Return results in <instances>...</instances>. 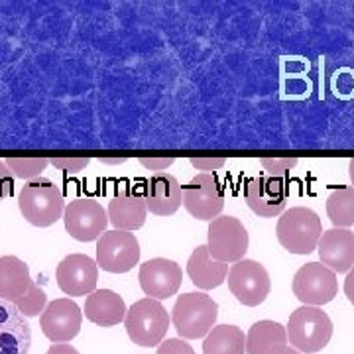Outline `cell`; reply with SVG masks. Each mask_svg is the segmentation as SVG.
<instances>
[{
  "label": "cell",
  "instance_id": "cell-1",
  "mask_svg": "<svg viewBox=\"0 0 354 354\" xmlns=\"http://www.w3.org/2000/svg\"><path fill=\"white\" fill-rule=\"evenodd\" d=\"M20 213L30 225L39 228L51 227L64 218L65 199L62 189L48 179L38 177L28 181L18 193Z\"/></svg>",
  "mask_w": 354,
  "mask_h": 354
},
{
  "label": "cell",
  "instance_id": "cell-2",
  "mask_svg": "<svg viewBox=\"0 0 354 354\" xmlns=\"http://www.w3.org/2000/svg\"><path fill=\"white\" fill-rule=\"evenodd\" d=\"M218 304L207 293H183L171 309V321L181 339H203L216 323Z\"/></svg>",
  "mask_w": 354,
  "mask_h": 354
},
{
  "label": "cell",
  "instance_id": "cell-3",
  "mask_svg": "<svg viewBox=\"0 0 354 354\" xmlns=\"http://www.w3.org/2000/svg\"><path fill=\"white\" fill-rule=\"evenodd\" d=\"M323 223L321 216L317 215L309 207H291L279 216L278 234L279 244L291 254H311L317 248V244L323 236Z\"/></svg>",
  "mask_w": 354,
  "mask_h": 354
},
{
  "label": "cell",
  "instance_id": "cell-4",
  "mask_svg": "<svg viewBox=\"0 0 354 354\" xmlns=\"http://www.w3.org/2000/svg\"><path fill=\"white\" fill-rule=\"evenodd\" d=\"M286 330L288 341L295 351L301 354H315L329 344L333 337V323L323 309L304 305L291 313Z\"/></svg>",
  "mask_w": 354,
  "mask_h": 354
},
{
  "label": "cell",
  "instance_id": "cell-5",
  "mask_svg": "<svg viewBox=\"0 0 354 354\" xmlns=\"http://www.w3.org/2000/svg\"><path fill=\"white\" fill-rule=\"evenodd\" d=\"M124 327H127L130 341L134 344L152 348L164 342L167 329H169V315L162 301L144 297L127 311Z\"/></svg>",
  "mask_w": 354,
  "mask_h": 354
},
{
  "label": "cell",
  "instance_id": "cell-6",
  "mask_svg": "<svg viewBox=\"0 0 354 354\" xmlns=\"http://www.w3.org/2000/svg\"><path fill=\"white\" fill-rule=\"evenodd\" d=\"M250 236L236 216H216L209 223L207 248L209 254L225 264H236L248 252Z\"/></svg>",
  "mask_w": 354,
  "mask_h": 354
},
{
  "label": "cell",
  "instance_id": "cell-7",
  "mask_svg": "<svg viewBox=\"0 0 354 354\" xmlns=\"http://www.w3.org/2000/svg\"><path fill=\"white\" fill-rule=\"evenodd\" d=\"M228 290L246 307L264 304L270 295L272 281L264 266L250 258H242L228 270Z\"/></svg>",
  "mask_w": 354,
  "mask_h": 354
},
{
  "label": "cell",
  "instance_id": "cell-8",
  "mask_svg": "<svg viewBox=\"0 0 354 354\" xmlns=\"http://www.w3.org/2000/svg\"><path fill=\"white\" fill-rule=\"evenodd\" d=\"M339 291L337 274L321 262L304 264L293 276V295L309 307L330 304Z\"/></svg>",
  "mask_w": 354,
  "mask_h": 354
},
{
  "label": "cell",
  "instance_id": "cell-9",
  "mask_svg": "<svg viewBox=\"0 0 354 354\" xmlns=\"http://www.w3.org/2000/svg\"><path fill=\"white\" fill-rule=\"evenodd\" d=\"M140 262L138 239L127 230H106L97 241V264L104 272L124 274Z\"/></svg>",
  "mask_w": 354,
  "mask_h": 354
},
{
  "label": "cell",
  "instance_id": "cell-10",
  "mask_svg": "<svg viewBox=\"0 0 354 354\" xmlns=\"http://www.w3.org/2000/svg\"><path fill=\"white\" fill-rule=\"evenodd\" d=\"M64 223L75 241H99L109 227V213L95 199H75L65 207Z\"/></svg>",
  "mask_w": 354,
  "mask_h": 354
},
{
  "label": "cell",
  "instance_id": "cell-11",
  "mask_svg": "<svg viewBox=\"0 0 354 354\" xmlns=\"http://www.w3.org/2000/svg\"><path fill=\"white\" fill-rule=\"evenodd\" d=\"M183 207L199 221H215L225 207L221 181L211 174H199L183 187Z\"/></svg>",
  "mask_w": 354,
  "mask_h": 354
},
{
  "label": "cell",
  "instance_id": "cell-12",
  "mask_svg": "<svg viewBox=\"0 0 354 354\" xmlns=\"http://www.w3.org/2000/svg\"><path fill=\"white\" fill-rule=\"evenodd\" d=\"M55 278L65 295H91L93 291H97L99 264L87 254H69L57 264Z\"/></svg>",
  "mask_w": 354,
  "mask_h": 354
},
{
  "label": "cell",
  "instance_id": "cell-13",
  "mask_svg": "<svg viewBox=\"0 0 354 354\" xmlns=\"http://www.w3.org/2000/svg\"><path fill=\"white\" fill-rule=\"evenodd\" d=\"M138 279L140 288L148 297L162 301L179 291L181 281H183V272H181V266L174 260L152 258L140 266Z\"/></svg>",
  "mask_w": 354,
  "mask_h": 354
},
{
  "label": "cell",
  "instance_id": "cell-14",
  "mask_svg": "<svg viewBox=\"0 0 354 354\" xmlns=\"http://www.w3.org/2000/svg\"><path fill=\"white\" fill-rule=\"evenodd\" d=\"M81 323L83 311L69 297H62L48 304L46 311L39 317L44 335L53 342H69L75 339L81 330Z\"/></svg>",
  "mask_w": 354,
  "mask_h": 354
},
{
  "label": "cell",
  "instance_id": "cell-15",
  "mask_svg": "<svg viewBox=\"0 0 354 354\" xmlns=\"http://www.w3.org/2000/svg\"><path fill=\"white\" fill-rule=\"evenodd\" d=\"M244 201L254 215L274 218L281 215L286 209L288 189L274 177H252L244 187Z\"/></svg>",
  "mask_w": 354,
  "mask_h": 354
},
{
  "label": "cell",
  "instance_id": "cell-16",
  "mask_svg": "<svg viewBox=\"0 0 354 354\" xmlns=\"http://www.w3.org/2000/svg\"><path fill=\"white\" fill-rule=\"evenodd\" d=\"M142 193L152 215L171 216L183 205V187L171 174H158L146 179Z\"/></svg>",
  "mask_w": 354,
  "mask_h": 354
},
{
  "label": "cell",
  "instance_id": "cell-17",
  "mask_svg": "<svg viewBox=\"0 0 354 354\" xmlns=\"http://www.w3.org/2000/svg\"><path fill=\"white\" fill-rule=\"evenodd\" d=\"M321 264H325L335 274H348L354 268V232L348 228L325 230L317 244Z\"/></svg>",
  "mask_w": 354,
  "mask_h": 354
},
{
  "label": "cell",
  "instance_id": "cell-18",
  "mask_svg": "<svg viewBox=\"0 0 354 354\" xmlns=\"http://www.w3.org/2000/svg\"><path fill=\"white\" fill-rule=\"evenodd\" d=\"M32 329L26 317L10 301L0 299V354H28Z\"/></svg>",
  "mask_w": 354,
  "mask_h": 354
},
{
  "label": "cell",
  "instance_id": "cell-19",
  "mask_svg": "<svg viewBox=\"0 0 354 354\" xmlns=\"http://www.w3.org/2000/svg\"><path fill=\"white\" fill-rule=\"evenodd\" d=\"M109 223L113 225L114 230H138L146 223L148 207L144 193L138 189H122L114 195L109 203Z\"/></svg>",
  "mask_w": 354,
  "mask_h": 354
},
{
  "label": "cell",
  "instance_id": "cell-20",
  "mask_svg": "<svg viewBox=\"0 0 354 354\" xmlns=\"http://www.w3.org/2000/svg\"><path fill=\"white\" fill-rule=\"evenodd\" d=\"M127 304L113 290H97L87 295L85 315L99 327H114L127 319Z\"/></svg>",
  "mask_w": 354,
  "mask_h": 354
},
{
  "label": "cell",
  "instance_id": "cell-21",
  "mask_svg": "<svg viewBox=\"0 0 354 354\" xmlns=\"http://www.w3.org/2000/svg\"><path fill=\"white\" fill-rule=\"evenodd\" d=\"M187 274L199 290H215L228 278V264L215 260L207 244L197 246L187 262Z\"/></svg>",
  "mask_w": 354,
  "mask_h": 354
},
{
  "label": "cell",
  "instance_id": "cell-22",
  "mask_svg": "<svg viewBox=\"0 0 354 354\" xmlns=\"http://www.w3.org/2000/svg\"><path fill=\"white\" fill-rule=\"evenodd\" d=\"M288 346V330L278 321H258L246 335L248 354H281Z\"/></svg>",
  "mask_w": 354,
  "mask_h": 354
},
{
  "label": "cell",
  "instance_id": "cell-23",
  "mask_svg": "<svg viewBox=\"0 0 354 354\" xmlns=\"http://www.w3.org/2000/svg\"><path fill=\"white\" fill-rule=\"evenodd\" d=\"M32 283L30 268L18 256H0V299L14 304Z\"/></svg>",
  "mask_w": 354,
  "mask_h": 354
},
{
  "label": "cell",
  "instance_id": "cell-24",
  "mask_svg": "<svg viewBox=\"0 0 354 354\" xmlns=\"http://www.w3.org/2000/svg\"><path fill=\"white\" fill-rule=\"evenodd\" d=\"M246 353V335L241 327L218 325L205 337L203 354H244Z\"/></svg>",
  "mask_w": 354,
  "mask_h": 354
},
{
  "label": "cell",
  "instance_id": "cell-25",
  "mask_svg": "<svg viewBox=\"0 0 354 354\" xmlns=\"http://www.w3.org/2000/svg\"><path fill=\"white\" fill-rule=\"evenodd\" d=\"M327 216L335 228L354 225V187H339L327 197Z\"/></svg>",
  "mask_w": 354,
  "mask_h": 354
},
{
  "label": "cell",
  "instance_id": "cell-26",
  "mask_svg": "<svg viewBox=\"0 0 354 354\" xmlns=\"http://www.w3.org/2000/svg\"><path fill=\"white\" fill-rule=\"evenodd\" d=\"M14 305L18 307V311L24 317H38L48 307V295H46V291L41 290L38 283L32 281L28 291H26L22 297H18L14 301Z\"/></svg>",
  "mask_w": 354,
  "mask_h": 354
},
{
  "label": "cell",
  "instance_id": "cell-27",
  "mask_svg": "<svg viewBox=\"0 0 354 354\" xmlns=\"http://www.w3.org/2000/svg\"><path fill=\"white\" fill-rule=\"evenodd\" d=\"M48 164L50 160L46 158H8L6 160V165L12 171V176L28 179V181L41 177V171L48 167Z\"/></svg>",
  "mask_w": 354,
  "mask_h": 354
},
{
  "label": "cell",
  "instance_id": "cell-28",
  "mask_svg": "<svg viewBox=\"0 0 354 354\" xmlns=\"http://www.w3.org/2000/svg\"><path fill=\"white\" fill-rule=\"evenodd\" d=\"M333 93L339 99H353L354 97V71L353 69H341L333 77Z\"/></svg>",
  "mask_w": 354,
  "mask_h": 354
},
{
  "label": "cell",
  "instance_id": "cell-29",
  "mask_svg": "<svg viewBox=\"0 0 354 354\" xmlns=\"http://www.w3.org/2000/svg\"><path fill=\"white\" fill-rule=\"evenodd\" d=\"M260 164H262L268 176L279 179V177L288 176L291 169L297 165V158H264Z\"/></svg>",
  "mask_w": 354,
  "mask_h": 354
},
{
  "label": "cell",
  "instance_id": "cell-30",
  "mask_svg": "<svg viewBox=\"0 0 354 354\" xmlns=\"http://www.w3.org/2000/svg\"><path fill=\"white\" fill-rule=\"evenodd\" d=\"M88 158H53L50 164H53L57 169H62L65 174H79L88 165Z\"/></svg>",
  "mask_w": 354,
  "mask_h": 354
},
{
  "label": "cell",
  "instance_id": "cell-31",
  "mask_svg": "<svg viewBox=\"0 0 354 354\" xmlns=\"http://www.w3.org/2000/svg\"><path fill=\"white\" fill-rule=\"evenodd\" d=\"M156 354H197L193 351L189 342L181 341V339H165Z\"/></svg>",
  "mask_w": 354,
  "mask_h": 354
},
{
  "label": "cell",
  "instance_id": "cell-32",
  "mask_svg": "<svg viewBox=\"0 0 354 354\" xmlns=\"http://www.w3.org/2000/svg\"><path fill=\"white\" fill-rule=\"evenodd\" d=\"M14 191V176L8 169V165L0 162V201H4L6 197H10Z\"/></svg>",
  "mask_w": 354,
  "mask_h": 354
},
{
  "label": "cell",
  "instance_id": "cell-33",
  "mask_svg": "<svg viewBox=\"0 0 354 354\" xmlns=\"http://www.w3.org/2000/svg\"><path fill=\"white\" fill-rule=\"evenodd\" d=\"M193 167L197 169H203L205 174L207 171H215V169H221L225 165V158H191L189 160Z\"/></svg>",
  "mask_w": 354,
  "mask_h": 354
},
{
  "label": "cell",
  "instance_id": "cell-34",
  "mask_svg": "<svg viewBox=\"0 0 354 354\" xmlns=\"http://www.w3.org/2000/svg\"><path fill=\"white\" fill-rule=\"evenodd\" d=\"M176 160L174 158H140V164L144 165L146 169H152V171H158L162 174L164 169L171 167Z\"/></svg>",
  "mask_w": 354,
  "mask_h": 354
},
{
  "label": "cell",
  "instance_id": "cell-35",
  "mask_svg": "<svg viewBox=\"0 0 354 354\" xmlns=\"http://www.w3.org/2000/svg\"><path fill=\"white\" fill-rule=\"evenodd\" d=\"M46 354H79V351L69 342H55V344H51L50 351Z\"/></svg>",
  "mask_w": 354,
  "mask_h": 354
},
{
  "label": "cell",
  "instance_id": "cell-36",
  "mask_svg": "<svg viewBox=\"0 0 354 354\" xmlns=\"http://www.w3.org/2000/svg\"><path fill=\"white\" fill-rule=\"evenodd\" d=\"M344 295L354 305V268L346 274V279H344Z\"/></svg>",
  "mask_w": 354,
  "mask_h": 354
},
{
  "label": "cell",
  "instance_id": "cell-37",
  "mask_svg": "<svg viewBox=\"0 0 354 354\" xmlns=\"http://www.w3.org/2000/svg\"><path fill=\"white\" fill-rule=\"evenodd\" d=\"M102 164H111V165H118V164H124L127 162V158H101Z\"/></svg>",
  "mask_w": 354,
  "mask_h": 354
},
{
  "label": "cell",
  "instance_id": "cell-38",
  "mask_svg": "<svg viewBox=\"0 0 354 354\" xmlns=\"http://www.w3.org/2000/svg\"><path fill=\"white\" fill-rule=\"evenodd\" d=\"M348 176H351V181L354 185V160H351V164H348Z\"/></svg>",
  "mask_w": 354,
  "mask_h": 354
},
{
  "label": "cell",
  "instance_id": "cell-39",
  "mask_svg": "<svg viewBox=\"0 0 354 354\" xmlns=\"http://www.w3.org/2000/svg\"><path fill=\"white\" fill-rule=\"evenodd\" d=\"M281 354H301V353H299V351H295L293 346H288V348H286Z\"/></svg>",
  "mask_w": 354,
  "mask_h": 354
}]
</instances>
